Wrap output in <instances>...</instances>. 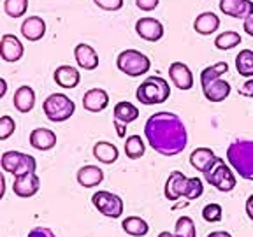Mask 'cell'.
<instances>
[{
    "mask_svg": "<svg viewBox=\"0 0 253 237\" xmlns=\"http://www.w3.org/2000/svg\"><path fill=\"white\" fill-rule=\"evenodd\" d=\"M144 137L148 144L162 157H176L188 144V132L176 113L160 111L144 123Z\"/></svg>",
    "mask_w": 253,
    "mask_h": 237,
    "instance_id": "1",
    "label": "cell"
},
{
    "mask_svg": "<svg viewBox=\"0 0 253 237\" xmlns=\"http://www.w3.org/2000/svg\"><path fill=\"white\" fill-rule=\"evenodd\" d=\"M204 194V183L199 178H188L181 170H172L166 181L164 195L167 200L176 202L179 198H185L186 202L197 200Z\"/></svg>",
    "mask_w": 253,
    "mask_h": 237,
    "instance_id": "2",
    "label": "cell"
},
{
    "mask_svg": "<svg viewBox=\"0 0 253 237\" xmlns=\"http://www.w3.org/2000/svg\"><path fill=\"white\" fill-rule=\"evenodd\" d=\"M227 162L239 178L253 181V141L236 139L227 148Z\"/></svg>",
    "mask_w": 253,
    "mask_h": 237,
    "instance_id": "3",
    "label": "cell"
},
{
    "mask_svg": "<svg viewBox=\"0 0 253 237\" xmlns=\"http://www.w3.org/2000/svg\"><path fill=\"white\" fill-rule=\"evenodd\" d=\"M170 97V86L160 76H150L135 90V99L144 106L164 104Z\"/></svg>",
    "mask_w": 253,
    "mask_h": 237,
    "instance_id": "4",
    "label": "cell"
},
{
    "mask_svg": "<svg viewBox=\"0 0 253 237\" xmlns=\"http://www.w3.org/2000/svg\"><path fill=\"white\" fill-rule=\"evenodd\" d=\"M42 111L46 118L53 123H62L72 118L76 113V104L72 99H69L67 95L63 93H51L44 100Z\"/></svg>",
    "mask_w": 253,
    "mask_h": 237,
    "instance_id": "5",
    "label": "cell"
},
{
    "mask_svg": "<svg viewBox=\"0 0 253 237\" xmlns=\"http://www.w3.org/2000/svg\"><path fill=\"white\" fill-rule=\"evenodd\" d=\"M116 67L130 78H141L151 69V60L139 49H125L116 58Z\"/></svg>",
    "mask_w": 253,
    "mask_h": 237,
    "instance_id": "6",
    "label": "cell"
},
{
    "mask_svg": "<svg viewBox=\"0 0 253 237\" xmlns=\"http://www.w3.org/2000/svg\"><path fill=\"white\" fill-rule=\"evenodd\" d=\"M0 167L11 176H20V174L27 172H36L37 170V162L32 155H25L21 151H5L0 157Z\"/></svg>",
    "mask_w": 253,
    "mask_h": 237,
    "instance_id": "7",
    "label": "cell"
},
{
    "mask_svg": "<svg viewBox=\"0 0 253 237\" xmlns=\"http://www.w3.org/2000/svg\"><path fill=\"white\" fill-rule=\"evenodd\" d=\"M204 178H206V183H210L213 188H216L218 192H223V194L232 192L237 185L234 169L230 165H227L223 158H221L220 162H218L210 172L204 174Z\"/></svg>",
    "mask_w": 253,
    "mask_h": 237,
    "instance_id": "8",
    "label": "cell"
},
{
    "mask_svg": "<svg viewBox=\"0 0 253 237\" xmlns=\"http://www.w3.org/2000/svg\"><path fill=\"white\" fill-rule=\"evenodd\" d=\"M91 204H93V207L99 211L100 214H104V216H107V218H113V220L122 216L123 207H125L122 197H118L116 194H111L107 190L95 192V194L91 195Z\"/></svg>",
    "mask_w": 253,
    "mask_h": 237,
    "instance_id": "9",
    "label": "cell"
},
{
    "mask_svg": "<svg viewBox=\"0 0 253 237\" xmlns=\"http://www.w3.org/2000/svg\"><path fill=\"white\" fill-rule=\"evenodd\" d=\"M41 188V179L36 172H27L14 176V183H12V192L16 197L20 198H30L39 192Z\"/></svg>",
    "mask_w": 253,
    "mask_h": 237,
    "instance_id": "10",
    "label": "cell"
},
{
    "mask_svg": "<svg viewBox=\"0 0 253 237\" xmlns=\"http://www.w3.org/2000/svg\"><path fill=\"white\" fill-rule=\"evenodd\" d=\"M135 34L148 42H158L164 37V25L157 18L144 16L135 23Z\"/></svg>",
    "mask_w": 253,
    "mask_h": 237,
    "instance_id": "11",
    "label": "cell"
},
{
    "mask_svg": "<svg viewBox=\"0 0 253 237\" xmlns=\"http://www.w3.org/2000/svg\"><path fill=\"white\" fill-rule=\"evenodd\" d=\"M221 158L211 148H197L190 155V165L201 174H208Z\"/></svg>",
    "mask_w": 253,
    "mask_h": 237,
    "instance_id": "12",
    "label": "cell"
},
{
    "mask_svg": "<svg viewBox=\"0 0 253 237\" xmlns=\"http://www.w3.org/2000/svg\"><path fill=\"white\" fill-rule=\"evenodd\" d=\"M25 53L23 42L12 34H5L0 39V58L7 63H14L20 62L21 56Z\"/></svg>",
    "mask_w": 253,
    "mask_h": 237,
    "instance_id": "13",
    "label": "cell"
},
{
    "mask_svg": "<svg viewBox=\"0 0 253 237\" xmlns=\"http://www.w3.org/2000/svg\"><path fill=\"white\" fill-rule=\"evenodd\" d=\"M169 78L178 90H192L194 88V74L183 62H172L169 65Z\"/></svg>",
    "mask_w": 253,
    "mask_h": 237,
    "instance_id": "14",
    "label": "cell"
},
{
    "mask_svg": "<svg viewBox=\"0 0 253 237\" xmlns=\"http://www.w3.org/2000/svg\"><path fill=\"white\" fill-rule=\"evenodd\" d=\"M220 11L223 14L243 20L253 16V2L252 0H220Z\"/></svg>",
    "mask_w": 253,
    "mask_h": 237,
    "instance_id": "15",
    "label": "cell"
},
{
    "mask_svg": "<svg viewBox=\"0 0 253 237\" xmlns=\"http://www.w3.org/2000/svg\"><path fill=\"white\" fill-rule=\"evenodd\" d=\"M109 106V93L102 88H91L83 95V107L88 113H102Z\"/></svg>",
    "mask_w": 253,
    "mask_h": 237,
    "instance_id": "16",
    "label": "cell"
},
{
    "mask_svg": "<svg viewBox=\"0 0 253 237\" xmlns=\"http://www.w3.org/2000/svg\"><path fill=\"white\" fill-rule=\"evenodd\" d=\"M21 36L28 42H37L46 36V21L41 16H28L27 20L21 23Z\"/></svg>",
    "mask_w": 253,
    "mask_h": 237,
    "instance_id": "17",
    "label": "cell"
},
{
    "mask_svg": "<svg viewBox=\"0 0 253 237\" xmlns=\"http://www.w3.org/2000/svg\"><path fill=\"white\" fill-rule=\"evenodd\" d=\"M74 58L78 62L79 69H84V71H95L99 67V55L90 44L79 42L74 47Z\"/></svg>",
    "mask_w": 253,
    "mask_h": 237,
    "instance_id": "18",
    "label": "cell"
},
{
    "mask_svg": "<svg viewBox=\"0 0 253 237\" xmlns=\"http://www.w3.org/2000/svg\"><path fill=\"white\" fill-rule=\"evenodd\" d=\"M28 142L34 150L39 151H49L56 146V134L49 128H34L30 132Z\"/></svg>",
    "mask_w": 253,
    "mask_h": 237,
    "instance_id": "19",
    "label": "cell"
},
{
    "mask_svg": "<svg viewBox=\"0 0 253 237\" xmlns=\"http://www.w3.org/2000/svg\"><path fill=\"white\" fill-rule=\"evenodd\" d=\"M230 91H232L230 83H227L225 79H221V78L216 79V81H211V83L206 84V86H202L204 97L213 104L223 102L225 99H229Z\"/></svg>",
    "mask_w": 253,
    "mask_h": 237,
    "instance_id": "20",
    "label": "cell"
},
{
    "mask_svg": "<svg viewBox=\"0 0 253 237\" xmlns=\"http://www.w3.org/2000/svg\"><path fill=\"white\" fill-rule=\"evenodd\" d=\"M53 79L58 86L65 88V90H72L79 84L81 81V74L76 67L72 65H60L56 67V71L53 72Z\"/></svg>",
    "mask_w": 253,
    "mask_h": 237,
    "instance_id": "21",
    "label": "cell"
},
{
    "mask_svg": "<svg viewBox=\"0 0 253 237\" xmlns=\"http://www.w3.org/2000/svg\"><path fill=\"white\" fill-rule=\"evenodd\" d=\"M12 104H14V107H16L18 113H23V115L30 113V111L36 107V91H34V88L28 86V84L20 86L14 91Z\"/></svg>",
    "mask_w": 253,
    "mask_h": 237,
    "instance_id": "22",
    "label": "cell"
},
{
    "mask_svg": "<svg viewBox=\"0 0 253 237\" xmlns=\"http://www.w3.org/2000/svg\"><path fill=\"white\" fill-rule=\"evenodd\" d=\"M76 179L83 188H95L104 181V172L97 165H84L78 170Z\"/></svg>",
    "mask_w": 253,
    "mask_h": 237,
    "instance_id": "23",
    "label": "cell"
},
{
    "mask_svg": "<svg viewBox=\"0 0 253 237\" xmlns=\"http://www.w3.org/2000/svg\"><path fill=\"white\" fill-rule=\"evenodd\" d=\"M218 28H220V18H218V14H214L211 11L199 14L194 21V30L197 32L199 36H211Z\"/></svg>",
    "mask_w": 253,
    "mask_h": 237,
    "instance_id": "24",
    "label": "cell"
},
{
    "mask_svg": "<svg viewBox=\"0 0 253 237\" xmlns=\"http://www.w3.org/2000/svg\"><path fill=\"white\" fill-rule=\"evenodd\" d=\"M139 118V109L132 102H118L113 109V121H120L123 125H130Z\"/></svg>",
    "mask_w": 253,
    "mask_h": 237,
    "instance_id": "25",
    "label": "cell"
},
{
    "mask_svg": "<svg viewBox=\"0 0 253 237\" xmlns=\"http://www.w3.org/2000/svg\"><path fill=\"white\" fill-rule=\"evenodd\" d=\"M93 157L99 160L100 163H115L118 160L120 153H118V148L113 144V142H107V141H99L93 144Z\"/></svg>",
    "mask_w": 253,
    "mask_h": 237,
    "instance_id": "26",
    "label": "cell"
},
{
    "mask_svg": "<svg viewBox=\"0 0 253 237\" xmlns=\"http://www.w3.org/2000/svg\"><path fill=\"white\" fill-rule=\"evenodd\" d=\"M122 229L125 234L132 237H144L150 232V225L146 220H142L141 216H128L122 221Z\"/></svg>",
    "mask_w": 253,
    "mask_h": 237,
    "instance_id": "27",
    "label": "cell"
},
{
    "mask_svg": "<svg viewBox=\"0 0 253 237\" xmlns=\"http://www.w3.org/2000/svg\"><path fill=\"white\" fill-rule=\"evenodd\" d=\"M236 71L239 76L250 79L253 78V51L252 49H241L236 56Z\"/></svg>",
    "mask_w": 253,
    "mask_h": 237,
    "instance_id": "28",
    "label": "cell"
},
{
    "mask_svg": "<svg viewBox=\"0 0 253 237\" xmlns=\"http://www.w3.org/2000/svg\"><path fill=\"white\" fill-rule=\"evenodd\" d=\"M229 72V63L227 62H218L214 65H210V67H206L204 71L201 72V86H206V84H210L211 81H216L220 79L223 74Z\"/></svg>",
    "mask_w": 253,
    "mask_h": 237,
    "instance_id": "29",
    "label": "cell"
},
{
    "mask_svg": "<svg viewBox=\"0 0 253 237\" xmlns=\"http://www.w3.org/2000/svg\"><path fill=\"white\" fill-rule=\"evenodd\" d=\"M241 40H243L241 36H239L237 32L227 30V32H221L220 36H216L214 46H216V49H220V51H229V49H234V47L239 46Z\"/></svg>",
    "mask_w": 253,
    "mask_h": 237,
    "instance_id": "30",
    "label": "cell"
},
{
    "mask_svg": "<svg viewBox=\"0 0 253 237\" xmlns=\"http://www.w3.org/2000/svg\"><path fill=\"white\" fill-rule=\"evenodd\" d=\"M144 151H146V146H144V141L141 139V135H128V137H126V141H125L126 158L139 160V158L144 157Z\"/></svg>",
    "mask_w": 253,
    "mask_h": 237,
    "instance_id": "31",
    "label": "cell"
},
{
    "mask_svg": "<svg viewBox=\"0 0 253 237\" xmlns=\"http://www.w3.org/2000/svg\"><path fill=\"white\" fill-rule=\"evenodd\" d=\"M174 234L179 237H197V229H195L194 220L190 216L178 218L176 227H174Z\"/></svg>",
    "mask_w": 253,
    "mask_h": 237,
    "instance_id": "32",
    "label": "cell"
},
{
    "mask_svg": "<svg viewBox=\"0 0 253 237\" xmlns=\"http://www.w3.org/2000/svg\"><path fill=\"white\" fill-rule=\"evenodd\" d=\"M4 11L9 18H21L28 11V0H4Z\"/></svg>",
    "mask_w": 253,
    "mask_h": 237,
    "instance_id": "33",
    "label": "cell"
},
{
    "mask_svg": "<svg viewBox=\"0 0 253 237\" xmlns=\"http://www.w3.org/2000/svg\"><path fill=\"white\" fill-rule=\"evenodd\" d=\"M202 218H204L208 223H218L221 221L223 218V209H221L220 204H208L204 205V209H202Z\"/></svg>",
    "mask_w": 253,
    "mask_h": 237,
    "instance_id": "34",
    "label": "cell"
},
{
    "mask_svg": "<svg viewBox=\"0 0 253 237\" xmlns=\"http://www.w3.org/2000/svg\"><path fill=\"white\" fill-rule=\"evenodd\" d=\"M16 132V121L11 116H0V141H5Z\"/></svg>",
    "mask_w": 253,
    "mask_h": 237,
    "instance_id": "35",
    "label": "cell"
},
{
    "mask_svg": "<svg viewBox=\"0 0 253 237\" xmlns=\"http://www.w3.org/2000/svg\"><path fill=\"white\" fill-rule=\"evenodd\" d=\"M93 2L104 11H120L123 7V0H93Z\"/></svg>",
    "mask_w": 253,
    "mask_h": 237,
    "instance_id": "36",
    "label": "cell"
},
{
    "mask_svg": "<svg viewBox=\"0 0 253 237\" xmlns=\"http://www.w3.org/2000/svg\"><path fill=\"white\" fill-rule=\"evenodd\" d=\"M158 4H160V0H135V5L144 12L155 11L158 7Z\"/></svg>",
    "mask_w": 253,
    "mask_h": 237,
    "instance_id": "37",
    "label": "cell"
},
{
    "mask_svg": "<svg viewBox=\"0 0 253 237\" xmlns=\"http://www.w3.org/2000/svg\"><path fill=\"white\" fill-rule=\"evenodd\" d=\"M27 237H56L55 232L51 229H47V227H36V229H32L28 232Z\"/></svg>",
    "mask_w": 253,
    "mask_h": 237,
    "instance_id": "38",
    "label": "cell"
},
{
    "mask_svg": "<svg viewBox=\"0 0 253 237\" xmlns=\"http://www.w3.org/2000/svg\"><path fill=\"white\" fill-rule=\"evenodd\" d=\"M237 93L241 95V97H248V99H253V78L246 79L243 86L237 90Z\"/></svg>",
    "mask_w": 253,
    "mask_h": 237,
    "instance_id": "39",
    "label": "cell"
},
{
    "mask_svg": "<svg viewBox=\"0 0 253 237\" xmlns=\"http://www.w3.org/2000/svg\"><path fill=\"white\" fill-rule=\"evenodd\" d=\"M113 125H115L118 137L120 139H125V135H126V125H123V123H120V121H113Z\"/></svg>",
    "mask_w": 253,
    "mask_h": 237,
    "instance_id": "40",
    "label": "cell"
},
{
    "mask_svg": "<svg viewBox=\"0 0 253 237\" xmlns=\"http://www.w3.org/2000/svg\"><path fill=\"white\" fill-rule=\"evenodd\" d=\"M243 28H245V32L250 37H253V16H250V18H246L243 21Z\"/></svg>",
    "mask_w": 253,
    "mask_h": 237,
    "instance_id": "41",
    "label": "cell"
},
{
    "mask_svg": "<svg viewBox=\"0 0 253 237\" xmlns=\"http://www.w3.org/2000/svg\"><path fill=\"white\" fill-rule=\"evenodd\" d=\"M245 209H246V216H248L250 220L253 221V194L250 195V197H248V200H246Z\"/></svg>",
    "mask_w": 253,
    "mask_h": 237,
    "instance_id": "42",
    "label": "cell"
},
{
    "mask_svg": "<svg viewBox=\"0 0 253 237\" xmlns=\"http://www.w3.org/2000/svg\"><path fill=\"white\" fill-rule=\"evenodd\" d=\"M4 195H5V176L0 172V200L4 198Z\"/></svg>",
    "mask_w": 253,
    "mask_h": 237,
    "instance_id": "43",
    "label": "cell"
},
{
    "mask_svg": "<svg viewBox=\"0 0 253 237\" xmlns=\"http://www.w3.org/2000/svg\"><path fill=\"white\" fill-rule=\"evenodd\" d=\"M208 237H232L229 232H225V230H214V232L208 234Z\"/></svg>",
    "mask_w": 253,
    "mask_h": 237,
    "instance_id": "44",
    "label": "cell"
},
{
    "mask_svg": "<svg viewBox=\"0 0 253 237\" xmlns=\"http://www.w3.org/2000/svg\"><path fill=\"white\" fill-rule=\"evenodd\" d=\"M7 93V81L4 78H0V99Z\"/></svg>",
    "mask_w": 253,
    "mask_h": 237,
    "instance_id": "45",
    "label": "cell"
},
{
    "mask_svg": "<svg viewBox=\"0 0 253 237\" xmlns=\"http://www.w3.org/2000/svg\"><path fill=\"white\" fill-rule=\"evenodd\" d=\"M157 237H179V236H176V234H172V232H167V230H164V232H160Z\"/></svg>",
    "mask_w": 253,
    "mask_h": 237,
    "instance_id": "46",
    "label": "cell"
}]
</instances>
